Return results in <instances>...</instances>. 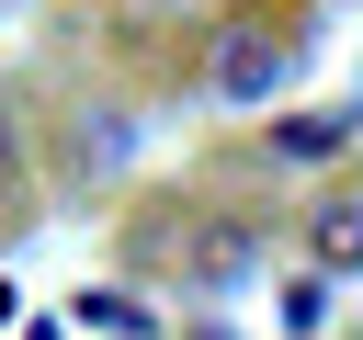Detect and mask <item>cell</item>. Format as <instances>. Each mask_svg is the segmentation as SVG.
I'll return each mask as SVG.
<instances>
[{
    "mask_svg": "<svg viewBox=\"0 0 363 340\" xmlns=\"http://www.w3.org/2000/svg\"><path fill=\"white\" fill-rule=\"evenodd\" d=\"M272 68H284V34L272 23H238V45L204 68V91H227V102H250V91H272Z\"/></svg>",
    "mask_w": 363,
    "mask_h": 340,
    "instance_id": "cell-1",
    "label": "cell"
},
{
    "mask_svg": "<svg viewBox=\"0 0 363 340\" xmlns=\"http://www.w3.org/2000/svg\"><path fill=\"white\" fill-rule=\"evenodd\" d=\"M306 249H318V272H363V193H329L306 215Z\"/></svg>",
    "mask_w": 363,
    "mask_h": 340,
    "instance_id": "cell-2",
    "label": "cell"
},
{
    "mask_svg": "<svg viewBox=\"0 0 363 340\" xmlns=\"http://www.w3.org/2000/svg\"><path fill=\"white\" fill-rule=\"evenodd\" d=\"M272 147H284V159H329V147H340V113H306V125H272Z\"/></svg>",
    "mask_w": 363,
    "mask_h": 340,
    "instance_id": "cell-3",
    "label": "cell"
}]
</instances>
